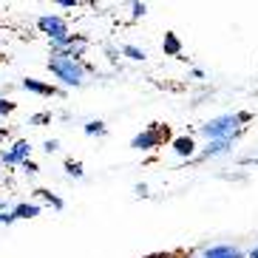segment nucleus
Here are the masks:
<instances>
[{"mask_svg": "<svg viewBox=\"0 0 258 258\" xmlns=\"http://www.w3.org/2000/svg\"><path fill=\"white\" fill-rule=\"evenodd\" d=\"M15 111V102H9L6 97H0V116H6V114H12Z\"/></svg>", "mask_w": 258, "mask_h": 258, "instance_id": "nucleus-18", "label": "nucleus"}, {"mask_svg": "<svg viewBox=\"0 0 258 258\" xmlns=\"http://www.w3.org/2000/svg\"><path fill=\"white\" fill-rule=\"evenodd\" d=\"M37 29L48 37V43H54V40H62V37H69V34H71V31H69V23H66V17H60V15H43V17L37 20Z\"/></svg>", "mask_w": 258, "mask_h": 258, "instance_id": "nucleus-4", "label": "nucleus"}, {"mask_svg": "<svg viewBox=\"0 0 258 258\" xmlns=\"http://www.w3.org/2000/svg\"><path fill=\"white\" fill-rule=\"evenodd\" d=\"M173 153L176 156H182V159H190V156L196 153V142H193V137H176L173 139Z\"/></svg>", "mask_w": 258, "mask_h": 258, "instance_id": "nucleus-10", "label": "nucleus"}, {"mask_svg": "<svg viewBox=\"0 0 258 258\" xmlns=\"http://www.w3.org/2000/svg\"><path fill=\"white\" fill-rule=\"evenodd\" d=\"M235 139H213V142L205 145V151L199 153V159H210V156H221V153H227L233 148Z\"/></svg>", "mask_w": 258, "mask_h": 258, "instance_id": "nucleus-8", "label": "nucleus"}, {"mask_svg": "<svg viewBox=\"0 0 258 258\" xmlns=\"http://www.w3.org/2000/svg\"><path fill=\"white\" fill-rule=\"evenodd\" d=\"M34 196L43 199V202H48V205H51L54 210H62V199H57V196L51 193V190H43V187H40V190H34Z\"/></svg>", "mask_w": 258, "mask_h": 258, "instance_id": "nucleus-13", "label": "nucleus"}, {"mask_svg": "<svg viewBox=\"0 0 258 258\" xmlns=\"http://www.w3.org/2000/svg\"><path fill=\"white\" fill-rule=\"evenodd\" d=\"M62 9H77V0H60Z\"/></svg>", "mask_w": 258, "mask_h": 258, "instance_id": "nucleus-23", "label": "nucleus"}, {"mask_svg": "<svg viewBox=\"0 0 258 258\" xmlns=\"http://www.w3.org/2000/svg\"><path fill=\"white\" fill-rule=\"evenodd\" d=\"M12 216H15V221L17 219H34V216H40V205H34V202H23V205H15L12 207Z\"/></svg>", "mask_w": 258, "mask_h": 258, "instance_id": "nucleus-12", "label": "nucleus"}, {"mask_svg": "<svg viewBox=\"0 0 258 258\" xmlns=\"http://www.w3.org/2000/svg\"><path fill=\"white\" fill-rule=\"evenodd\" d=\"M43 151H46V153H57V151H60V142H57V139H46V142H43Z\"/></svg>", "mask_w": 258, "mask_h": 258, "instance_id": "nucleus-21", "label": "nucleus"}, {"mask_svg": "<svg viewBox=\"0 0 258 258\" xmlns=\"http://www.w3.org/2000/svg\"><path fill=\"white\" fill-rule=\"evenodd\" d=\"M137 196H148V184H137Z\"/></svg>", "mask_w": 258, "mask_h": 258, "instance_id": "nucleus-24", "label": "nucleus"}, {"mask_svg": "<svg viewBox=\"0 0 258 258\" xmlns=\"http://www.w3.org/2000/svg\"><path fill=\"white\" fill-rule=\"evenodd\" d=\"M85 134L88 137H105V122H99V119H91V122H85Z\"/></svg>", "mask_w": 258, "mask_h": 258, "instance_id": "nucleus-14", "label": "nucleus"}, {"mask_svg": "<svg viewBox=\"0 0 258 258\" xmlns=\"http://www.w3.org/2000/svg\"><path fill=\"white\" fill-rule=\"evenodd\" d=\"M48 71H51L66 88H80V85L85 83V74H88L83 60H71V57H60V54H51V57H48Z\"/></svg>", "mask_w": 258, "mask_h": 258, "instance_id": "nucleus-1", "label": "nucleus"}, {"mask_svg": "<svg viewBox=\"0 0 258 258\" xmlns=\"http://www.w3.org/2000/svg\"><path fill=\"white\" fill-rule=\"evenodd\" d=\"M23 91H29V94H37V97H60V88H54V85H48V83H40V80H23Z\"/></svg>", "mask_w": 258, "mask_h": 258, "instance_id": "nucleus-7", "label": "nucleus"}, {"mask_svg": "<svg viewBox=\"0 0 258 258\" xmlns=\"http://www.w3.org/2000/svg\"><path fill=\"white\" fill-rule=\"evenodd\" d=\"M20 167H23V170H26V173H29V176H34V173H37V170H40V165H37V162H34V159H26V162H23V165H20Z\"/></svg>", "mask_w": 258, "mask_h": 258, "instance_id": "nucleus-20", "label": "nucleus"}, {"mask_svg": "<svg viewBox=\"0 0 258 258\" xmlns=\"http://www.w3.org/2000/svg\"><path fill=\"white\" fill-rule=\"evenodd\" d=\"M29 156H31L29 139H17L12 148H6V151L0 153V162H3V165H9V167H15V165H23Z\"/></svg>", "mask_w": 258, "mask_h": 258, "instance_id": "nucleus-5", "label": "nucleus"}, {"mask_svg": "<svg viewBox=\"0 0 258 258\" xmlns=\"http://www.w3.org/2000/svg\"><path fill=\"white\" fill-rule=\"evenodd\" d=\"M122 54H125V57H131V60H145V57H148V54H145V48H137V46H122Z\"/></svg>", "mask_w": 258, "mask_h": 258, "instance_id": "nucleus-16", "label": "nucleus"}, {"mask_svg": "<svg viewBox=\"0 0 258 258\" xmlns=\"http://www.w3.org/2000/svg\"><path fill=\"white\" fill-rule=\"evenodd\" d=\"M85 46H88V40H85L83 34H69V37H62V40H54V43H51V54L80 60V57L85 54Z\"/></svg>", "mask_w": 258, "mask_h": 258, "instance_id": "nucleus-3", "label": "nucleus"}, {"mask_svg": "<svg viewBox=\"0 0 258 258\" xmlns=\"http://www.w3.org/2000/svg\"><path fill=\"white\" fill-rule=\"evenodd\" d=\"M202 258H244V252L233 244H216V247H207Z\"/></svg>", "mask_w": 258, "mask_h": 258, "instance_id": "nucleus-9", "label": "nucleus"}, {"mask_svg": "<svg viewBox=\"0 0 258 258\" xmlns=\"http://www.w3.org/2000/svg\"><path fill=\"white\" fill-rule=\"evenodd\" d=\"M244 258H258V244H255V247H252V250L247 252V255H244Z\"/></svg>", "mask_w": 258, "mask_h": 258, "instance_id": "nucleus-25", "label": "nucleus"}, {"mask_svg": "<svg viewBox=\"0 0 258 258\" xmlns=\"http://www.w3.org/2000/svg\"><path fill=\"white\" fill-rule=\"evenodd\" d=\"M184 258H202V255H184Z\"/></svg>", "mask_w": 258, "mask_h": 258, "instance_id": "nucleus-27", "label": "nucleus"}, {"mask_svg": "<svg viewBox=\"0 0 258 258\" xmlns=\"http://www.w3.org/2000/svg\"><path fill=\"white\" fill-rule=\"evenodd\" d=\"M238 131H241V122H238L235 114L213 116V119H207L205 125H199V134L207 137V142H213V139H235Z\"/></svg>", "mask_w": 258, "mask_h": 258, "instance_id": "nucleus-2", "label": "nucleus"}, {"mask_svg": "<svg viewBox=\"0 0 258 258\" xmlns=\"http://www.w3.org/2000/svg\"><path fill=\"white\" fill-rule=\"evenodd\" d=\"M145 12H148V6H145V3H134V6H131V17H134V20L145 17Z\"/></svg>", "mask_w": 258, "mask_h": 258, "instance_id": "nucleus-17", "label": "nucleus"}, {"mask_svg": "<svg viewBox=\"0 0 258 258\" xmlns=\"http://www.w3.org/2000/svg\"><path fill=\"white\" fill-rule=\"evenodd\" d=\"M162 51H165L167 57H179V54H182V40H179V34L167 31L165 40H162Z\"/></svg>", "mask_w": 258, "mask_h": 258, "instance_id": "nucleus-11", "label": "nucleus"}, {"mask_svg": "<svg viewBox=\"0 0 258 258\" xmlns=\"http://www.w3.org/2000/svg\"><path fill=\"white\" fill-rule=\"evenodd\" d=\"M66 173H69V176H74V179H83V176H85V170H83V162H74V159H69V162H66Z\"/></svg>", "mask_w": 258, "mask_h": 258, "instance_id": "nucleus-15", "label": "nucleus"}, {"mask_svg": "<svg viewBox=\"0 0 258 258\" xmlns=\"http://www.w3.org/2000/svg\"><path fill=\"white\" fill-rule=\"evenodd\" d=\"M145 258H170V255H165V252H153V255H145Z\"/></svg>", "mask_w": 258, "mask_h": 258, "instance_id": "nucleus-26", "label": "nucleus"}, {"mask_svg": "<svg viewBox=\"0 0 258 258\" xmlns=\"http://www.w3.org/2000/svg\"><path fill=\"white\" fill-rule=\"evenodd\" d=\"M12 221H15V216H12V210L0 213V224H12Z\"/></svg>", "mask_w": 258, "mask_h": 258, "instance_id": "nucleus-22", "label": "nucleus"}, {"mask_svg": "<svg viewBox=\"0 0 258 258\" xmlns=\"http://www.w3.org/2000/svg\"><path fill=\"white\" fill-rule=\"evenodd\" d=\"M159 145H162V125H151L148 131H142V134H137V137L131 139L134 151H153Z\"/></svg>", "mask_w": 258, "mask_h": 258, "instance_id": "nucleus-6", "label": "nucleus"}, {"mask_svg": "<svg viewBox=\"0 0 258 258\" xmlns=\"http://www.w3.org/2000/svg\"><path fill=\"white\" fill-rule=\"evenodd\" d=\"M46 122H51V114H34L29 119V125H46Z\"/></svg>", "mask_w": 258, "mask_h": 258, "instance_id": "nucleus-19", "label": "nucleus"}]
</instances>
